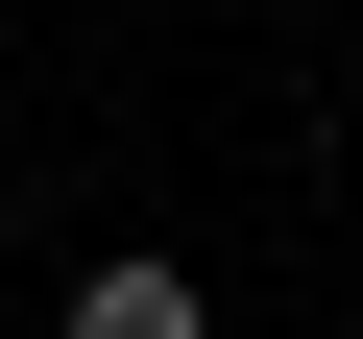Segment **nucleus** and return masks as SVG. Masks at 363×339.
I'll use <instances>...</instances> for the list:
<instances>
[{
	"label": "nucleus",
	"mask_w": 363,
	"mask_h": 339,
	"mask_svg": "<svg viewBox=\"0 0 363 339\" xmlns=\"http://www.w3.org/2000/svg\"><path fill=\"white\" fill-rule=\"evenodd\" d=\"M73 339H194V267H145V243H121V267L73 291Z\"/></svg>",
	"instance_id": "nucleus-1"
}]
</instances>
